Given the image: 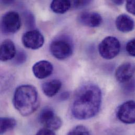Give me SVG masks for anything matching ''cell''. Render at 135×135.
Instances as JSON below:
<instances>
[{"mask_svg":"<svg viewBox=\"0 0 135 135\" xmlns=\"http://www.w3.org/2000/svg\"><path fill=\"white\" fill-rule=\"evenodd\" d=\"M102 95L96 85L87 84L77 91L71 106L73 116L78 120H86L95 116L99 111Z\"/></svg>","mask_w":135,"mask_h":135,"instance_id":"6da1fadb","label":"cell"},{"mask_svg":"<svg viewBox=\"0 0 135 135\" xmlns=\"http://www.w3.org/2000/svg\"><path fill=\"white\" fill-rule=\"evenodd\" d=\"M13 102L15 109L23 116H27L34 113L40 103L36 88L31 85L18 87L15 91Z\"/></svg>","mask_w":135,"mask_h":135,"instance_id":"7a4b0ae2","label":"cell"},{"mask_svg":"<svg viewBox=\"0 0 135 135\" xmlns=\"http://www.w3.org/2000/svg\"><path fill=\"white\" fill-rule=\"evenodd\" d=\"M120 47V42L116 37L108 36L100 42L98 51L103 58L106 60H112L119 54Z\"/></svg>","mask_w":135,"mask_h":135,"instance_id":"3957f363","label":"cell"},{"mask_svg":"<svg viewBox=\"0 0 135 135\" xmlns=\"http://www.w3.org/2000/svg\"><path fill=\"white\" fill-rule=\"evenodd\" d=\"M50 51L56 59L62 60L68 59L72 55L73 47L69 40L59 38L52 42L50 45Z\"/></svg>","mask_w":135,"mask_h":135,"instance_id":"277c9868","label":"cell"},{"mask_svg":"<svg viewBox=\"0 0 135 135\" xmlns=\"http://www.w3.org/2000/svg\"><path fill=\"white\" fill-rule=\"evenodd\" d=\"M21 26V20L18 13L9 11L2 17L0 21V28L2 32L6 34L17 32Z\"/></svg>","mask_w":135,"mask_h":135,"instance_id":"5b68a950","label":"cell"},{"mask_svg":"<svg viewBox=\"0 0 135 135\" xmlns=\"http://www.w3.org/2000/svg\"><path fill=\"white\" fill-rule=\"evenodd\" d=\"M24 46L28 49L37 50L43 46L44 37L38 30H33L25 33L22 38Z\"/></svg>","mask_w":135,"mask_h":135,"instance_id":"8992f818","label":"cell"},{"mask_svg":"<svg viewBox=\"0 0 135 135\" xmlns=\"http://www.w3.org/2000/svg\"><path fill=\"white\" fill-rule=\"evenodd\" d=\"M135 102L128 100L120 105L117 110L119 120L126 124H133L135 122Z\"/></svg>","mask_w":135,"mask_h":135,"instance_id":"52a82bcc","label":"cell"},{"mask_svg":"<svg viewBox=\"0 0 135 135\" xmlns=\"http://www.w3.org/2000/svg\"><path fill=\"white\" fill-rule=\"evenodd\" d=\"M78 20L83 25L90 27L100 26L103 22L102 16L95 12H84L78 16Z\"/></svg>","mask_w":135,"mask_h":135,"instance_id":"ba28073f","label":"cell"},{"mask_svg":"<svg viewBox=\"0 0 135 135\" xmlns=\"http://www.w3.org/2000/svg\"><path fill=\"white\" fill-rule=\"evenodd\" d=\"M135 73V66L131 62H126L120 65L116 69L115 77L117 80L124 83L129 81Z\"/></svg>","mask_w":135,"mask_h":135,"instance_id":"9c48e42d","label":"cell"},{"mask_svg":"<svg viewBox=\"0 0 135 135\" xmlns=\"http://www.w3.org/2000/svg\"><path fill=\"white\" fill-rule=\"evenodd\" d=\"M34 76L38 79H44L52 75L53 66L51 63L47 61H41L36 63L33 66Z\"/></svg>","mask_w":135,"mask_h":135,"instance_id":"30bf717a","label":"cell"},{"mask_svg":"<svg viewBox=\"0 0 135 135\" xmlns=\"http://www.w3.org/2000/svg\"><path fill=\"white\" fill-rule=\"evenodd\" d=\"M16 49L14 43L6 40L0 45V61L6 62L13 59L16 54Z\"/></svg>","mask_w":135,"mask_h":135,"instance_id":"8fae6325","label":"cell"},{"mask_svg":"<svg viewBox=\"0 0 135 135\" xmlns=\"http://www.w3.org/2000/svg\"><path fill=\"white\" fill-rule=\"evenodd\" d=\"M115 24L117 30L123 33L131 32L134 28L133 19L125 14L119 15L116 20Z\"/></svg>","mask_w":135,"mask_h":135,"instance_id":"7c38bea8","label":"cell"},{"mask_svg":"<svg viewBox=\"0 0 135 135\" xmlns=\"http://www.w3.org/2000/svg\"><path fill=\"white\" fill-rule=\"evenodd\" d=\"M62 85V83L60 80L53 79L44 83L42 85V90L46 96L52 97L58 93Z\"/></svg>","mask_w":135,"mask_h":135,"instance_id":"4fadbf2b","label":"cell"},{"mask_svg":"<svg viewBox=\"0 0 135 135\" xmlns=\"http://www.w3.org/2000/svg\"><path fill=\"white\" fill-rule=\"evenodd\" d=\"M71 8V1L67 0H54L51 4V8L56 14L65 13Z\"/></svg>","mask_w":135,"mask_h":135,"instance_id":"5bb4252c","label":"cell"},{"mask_svg":"<svg viewBox=\"0 0 135 135\" xmlns=\"http://www.w3.org/2000/svg\"><path fill=\"white\" fill-rule=\"evenodd\" d=\"M16 126V121L12 118L0 117V135L13 129Z\"/></svg>","mask_w":135,"mask_h":135,"instance_id":"9a60e30c","label":"cell"},{"mask_svg":"<svg viewBox=\"0 0 135 135\" xmlns=\"http://www.w3.org/2000/svg\"><path fill=\"white\" fill-rule=\"evenodd\" d=\"M55 116L53 109L50 107L44 108L40 113L39 116V120L41 124H44L50 119Z\"/></svg>","mask_w":135,"mask_h":135,"instance_id":"2e32d148","label":"cell"},{"mask_svg":"<svg viewBox=\"0 0 135 135\" xmlns=\"http://www.w3.org/2000/svg\"><path fill=\"white\" fill-rule=\"evenodd\" d=\"M44 126L46 127V128L53 131H57L62 126V120L59 117L55 115L48 120L44 124Z\"/></svg>","mask_w":135,"mask_h":135,"instance_id":"e0dca14e","label":"cell"},{"mask_svg":"<svg viewBox=\"0 0 135 135\" xmlns=\"http://www.w3.org/2000/svg\"><path fill=\"white\" fill-rule=\"evenodd\" d=\"M68 135H89V132L84 126L78 125L72 128Z\"/></svg>","mask_w":135,"mask_h":135,"instance_id":"ac0fdd59","label":"cell"},{"mask_svg":"<svg viewBox=\"0 0 135 135\" xmlns=\"http://www.w3.org/2000/svg\"><path fill=\"white\" fill-rule=\"evenodd\" d=\"M126 50L127 52L129 55L133 57L135 56V39L134 38L129 41L127 43L126 46Z\"/></svg>","mask_w":135,"mask_h":135,"instance_id":"d6986e66","label":"cell"},{"mask_svg":"<svg viewBox=\"0 0 135 135\" xmlns=\"http://www.w3.org/2000/svg\"><path fill=\"white\" fill-rule=\"evenodd\" d=\"M90 2V1H71V7H73L74 8H79L81 7H83Z\"/></svg>","mask_w":135,"mask_h":135,"instance_id":"ffe728a7","label":"cell"},{"mask_svg":"<svg viewBox=\"0 0 135 135\" xmlns=\"http://www.w3.org/2000/svg\"><path fill=\"white\" fill-rule=\"evenodd\" d=\"M126 8L127 11L129 13L132 14L133 15H135V1H134V0L127 1L126 2Z\"/></svg>","mask_w":135,"mask_h":135,"instance_id":"44dd1931","label":"cell"},{"mask_svg":"<svg viewBox=\"0 0 135 135\" xmlns=\"http://www.w3.org/2000/svg\"><path fill=\"white\" fill-rule=\"evenodd\" d=\"M16 62L18 64H22L26 61V54L23 52H20L15 55Z\"/></svg>","mask_w":135,"mask_h":135,"instance_id":"7402d4cb","label":"cell"},{"mask_svg":"<svg viewBox=\"0 0 135 135\" xmlns=\"http://www.w3.org/2000/svg\"><path fill=\"white\" fill-rule=\"evenodd\" d=\"M35 135H56L54 131L49 129L47 128H43L41 129Z\"/></svg>","mask_w":135,"mask_h":135,"instance_id":"603a6c76","label":"cell"},{"mask_svg":"<svg viewBox=\"0 0 135 135\" xmlns=\"http://www.w3.org/2000/svg\"><path fill=\"white\" fill-rule=\"evenodd\" d=\"M113 2L114 3L116 4V5H119L123 4L124 2V1H121V0H120V1H113Z\"/></svg>","mask_w":135,"mask_h":135,"instance_id":"cb8c5ba5","label":"cell"}]
</instances>
